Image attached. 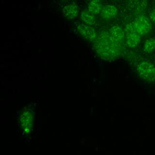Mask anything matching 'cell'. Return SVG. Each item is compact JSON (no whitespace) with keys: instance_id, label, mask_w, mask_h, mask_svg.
<instances>
[{"instance_id":"6da1fadb","label":"cell","mask_w":155,"mask_h":155,"mask_svg":"<svg viewBox=\"0 0 155 155\" xmlns=\"http://www.w3.org/2000/svg\"><path fill=\"white\" fill-rule=\"evenodd\" d=\"M119 44L109 33L104 32L101 33L100 38L95 43L94 49L101 58L110 60L120 54Z\"/></svg>"},{"instance_id":"7a4b0ae2","label":"cell","mask_w":155,"mask_h":155,"mask_svg":"<svg viewBox=\"0 0 155 155\" xmlns=\"http://www.w3.org/2000/svg\"><path fill=\"white\" fill-rule=\"evenodd\" d=\"M140 77L147 82L155 81V65L148 61L140 62L137 66Z\"/></svg>"},{"instance_id":"3957f363","label":"cell","mask_w":155,"mask_h":155,"mask_svg":"<svg viewBox=\"0 0 155 155\" xmlns=\"http://www.w3.org/2000/svg\"><path fill=\"white\" fill-rule=\"evenodd\" d=\"M127 36V44L130 48H134L140 42V35L136 31L134 24H128L125 28Z\"/></svg>"},{"instance_id":"277c9868","label":"cell","mask_w":155,"mask_h":155,"mask_svg":"<svg viewBox=\"0 0 155 155\" xmlns=\"http://www.w3.org/2000/svg\"><path fill=\"white\" fill-rule=\"evenodd\" d=\"M133 24L136 31L140 36H143L148 33L152 28L150 21L145 16L137 17Z\"/></svg>"},{"instance_id":"5b68a950","label":"cell","mask_w":155,"mask_h":155,"mask_svg":"<svg viewBox=\"0 0 155 155\" xmlns=\"http://www.w3.org/2000/svg\"><path fill=\"white\" fill-rule=\"evenodd\" d=\"M20 124L23 131L25 133H29L33 124V115L29 111H24L20 116Z\"/></svg>"},{"instance_id":"8992f818","label":"cell","mask_w":155,"mask_h":155,"mask_svg":"<svg viewBox=\"0 0 155 155\" xmlns=\"http://www.w3.org/2000/svg\"><path fill=\"white\" fill-rule=\"evenodd\" d=\"M78 29L82 36L88 40L93 41L96 38V32L95 30L91 26L79 24L78 26Z\"/></svg>"},{"instance_id":"52a82bcc","label":"cell","mask_w":155,"mask_h":155,"mask_svg":"<svg viewBox=\"0 0 155 155\" xmlns=\"http://www.w3.org/2000/svg\"><path fill=\"white\" fill-rule=\"evenodd\" d=\"M147 6L146 1H131L127 4V8L129 10L134 13H140L145 10Z\"/></svg>"},{"instance_id":"ba28073f","label":"cell","mask_w":155,"mask_h":155,"mask_svg":"<svg viewBox=\"0 0 155 155\" xmlns=\"http://www.w3.org/2000/svg\"><path fill=\"white\" fill-rule=\"evenodd\" d=\"M63 15L69 19H72L74 18L78 14V7L74 4H70L65 6L62 10Z\"/></svg>"},{"instance_id":"9c48e42d","label":"cell","mask_w":155,"mask_h":155,"mask_svg":"<svg viewBox=\"0 0 155 155\" xmlns=\"http://www.w3.org/2000/svg\"><path fill=\"white\" fill-rule=\"evenodd\" d=\"M110 35L117 42H122L125 38V33L122 28L119 26H113L109 30Z\"/></svg>"},{"instance_id":"30bf717a","label":"cell","mask_w":155,"mask_h":155,"mask_svg":"<svg viewBox=\"0 0 155 155\" xmlns=\"http://www.w3.org/2000/svg\"><path fill=\"white\" fill-rule=\"evenodd\" d=\"M102 16L104 18H112L117 14V8L112 5H107L102 8Z\"/></svg>"},{"instance_id":"8fae6325","label":"cell","mask_w":155,"mask_h":155,"mask_svg":"<svg viewBox=\"0 0 155 155\" xmlns=\"http://www.w3.org/2000/svg\"><path fill=\"white\" fill-rule=\"evenodd\" d=\"M102 4L101 2L99 0H95L91 1L88 7V12H90L91 14L97 15L102 12Z\"/></svg>"},{"instance_id":"7c38bea8","label":"cell","mask_w":155,"mask_h":155,"mask_svg":"<svg viewBox=\"0 0 155 155\" xmlns=\"http://www.w3.org/2000/svg\"><path fill=\"white\" fill-rule=\"evenodd\" d=\"M81 18L82 20L88 25H92L96 23L94 17L93 16V14L88 11H82L81 12Z\"/></svg>"},{"instance_id":"4fadbf2b","label":"cell","mask_w":155,"mask_h":155,"mask_svg":"<svg viewBox=\"0 0 155 155\" xmlns=\"http://www.w3.org/2000/svg\"><path fill=\"white\" fill-rule=\"evenodd\" d=\"M155 50V39L150 38L146 40L143 45V51L147 53H150Z\"/></svg>"},{"instance_id":"5bb4252c","label":"cell","mask_w":155,"mask_h":155,"mask_svg":"<svg viewBox=\"0 0 155 155\" xmlns=\"http://www.w3.org/2000/svg\"><path fill=\"white\" fill-rule=\"evenodd\" d=\"M150 21L155 25V9L152 10V12L150 14Z\"/></svg>"}]
</instances>
